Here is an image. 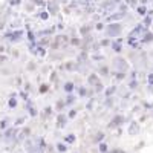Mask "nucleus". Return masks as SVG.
I'll return each mask as SVG.
<instances>
[{
  "instance_id": "7ed1b4c3",
  "label": "nucleus",
  "mask_w": 153,
  "mask_h": 153,
  "mask_svg": "<svg viewBox=\"0 0 153 153\" xmlns=\"http://www.w3.org/2000/svg\"><path fill=\"white\" fill-rule=\"evenodd\" d=\"M66 91H72V84H71V83L66 84Z\"/></svg>"
},
{
  "instance_id": "20e7f679",
  "label": "nucleus",
  "mask_w": 153,
  "mask_h": 153,
  "mask_svg": "<svg viewBox=\"0 0 153 153\" xmlns=\"http://www.w3.org/2000/svg\"><path fill=\"white\" fill-rule=\"evenodd\" d=\"M74 138H75L74 135H71V136H68V141H69V143H72V141H74Z\"/></svg>"
},
{
  "instance_id": "f03ea898",
  "label": "nucleus",
  "mask_w": 153,
  "mask_h": 153,
  "mask_svg": "<svg viewBox=\"0 0 153 153\" xmlns=\"http://www.w3.org/2000/svg\"><path fill=\"white\" fill-rule=\"evenodd\" d=\"M121 121H123L121 118H117V120H115V121H112V123H110V127H115V126H117L118 123H121Z\"/></svg>"
},
{
  "instance_id": "f257e3e1",
  "label": "nucleus",
  "mask_w": 153,
  "mask_h": 153,
  "mask_svg": "<svg viewBox=\"0 0 153 153\" xmlns=\"http://www.w3.org/2000/svg\"><path fill=\"white\" fill-rule=\"evenodd\" d=\"M89 81H91L92 84H98V78H97V76H95V75H92V76H91V78H89Z\"/></svg>"
}]
</instances>
